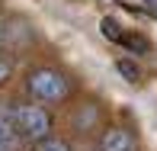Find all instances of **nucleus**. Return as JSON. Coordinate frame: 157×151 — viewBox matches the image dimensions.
<instances>
[{
    "mask_svg": "<svg viewBox=\"0 0 157 151\" xmlns=\"http://www.w3.org/2000/svg\"><path fill=\"white\" fill-rule=\"evenodd\" d=\"M3 42H6V26H3V16H0V48H3Z\"/></svg>",
    "mask_w": 157,
    "mask_h": 151,
    "instance_id": "obj_11",
    "label": "nucleus"
},
{
    "mask_svg": "<svg viewBox=\"0 0 157 151\" xmlns=\"http://www.w3.org/2000/svg\"><path fill=\"white\" fill-rule=\"evenodd\" d=\"M13 113H16V132H19L23 141L32 145V141L52 135V116H48V109L39 103V100H32V103H16Z\"/></svg>",
    "mask_w": 157,
    "mask_h": 151,
    "instance_id": "obj_2",
    "label": "nucleus"
},
{
    "mask_svg": "<svg viewBox=\"0 0 157 151\" xmlns=\"http://www.w3.org/2000/svg\"><path fill=\"white\" fill-rule=\"evenodd\" d=\"M96 119H99V106H96V103L80 106V116H77V129H90V125H96Z\"/></svg>",
    "mask_w": 157,
    "mask_h": 151,
    "instance_id": "obj_7",
    "label": "nucleus"
},
{
    "mask_svg": "<svg viewBox=\"0 0 157 151\" xmlns=\"http://www.w3.org/2000/svg\"><path fill=\"white\" fill-rule=\"evenodd\" d=\"M0 151H13V148H10V145H6V141H3V138H0Z\"/></svg>",
    "mask_w": 157,
    "mask_h": 151,
    "instance_id": "obj_12",
    "label": "nucleus"
},
{
    "mask_svg": "<svg viewBox=\"0 0 157 151\" xmlns=\"http://www.w3.org/2000/svg\"><path fill=\"white\" fill-rule=\"evenodd\" d=\"M96 151H138V141L125 125H106L99 135Z\"/></svg>",
    "mask_w": 157,
    "mask_h": 151,
    "instance_id": "obj_3",
    "label": "nucleus"
},
{
    "mask_svg": "<svg viewBox=\"0 0 157 151\" xmlns=\"http://www.w3.org/2000/svg\"><path fill=\"white\" fill-rule=\"evenodd\" d=\"M29 151H71V141L61 138V135H45V138L32 141Z\"/></svg>",
    "mask_w": 157,
    "mask_h": 151,
    "instance_id": "obj_5",
    "label": "nucleus"
},
{
    "mask_svg": "<svg viewBox=\"0 0 157 151\" xmlns=\"http://www.w3.org/2000/svg\"><path fill=\"white\" fill-rule=\"evenodd\" d=\"M10 71H13V68H10V58H3V55H0V84L10 77Z\"/></svg>",
    "mask_w": 157,
    "mask_h": 151,
    "instance_id": "obj_10",
    "label": "nucleus"
},
{
    "mask_svg": "<svg viewBox=\"0 0 157 151\" xmlns=\"http://www.w3.org/2000/svg\"><path fill=\"white\" fill-rule=\"evenodd\" d=\"M99 29H103V35H106V39H112V42H122V35H125L122 26H119L112 16H103V19H99Z\"/></svg>",
    "mask_w": 157,
    "mask_h": 151,
    "instance_id": "obj_8",
    "label": "nucleus"
},
{
    "mask_svg": "<svg viewBox=\"0 0 157 151\" xmlns=\"http://www.w3.org/2000/svg\"><path fill=\"white\" fill-rule=\"evenodd\" d=\"M122 45H128L132 52H147V48H151L141 35H122Z\"/></svg>",
    "mask_w": 157,
    "mask_h": 151,
    "instance_id": "obj_9",
    "label": "nucleus"
},
{
    "mask_svg": "<svg viewBox=\"0 0 157 151\" xmlns=\"http://www.w3.org/2000/svg\"><path fill=\"white\" fill-rule=\"evenodd\" d=\"M0 138H3L10 148L19 141V132H16V113H13V106H3V103H0Z\"/></svg>",
    "mask_w": 157,
    "mask_h": 151,
    "instance_id": "obj_4",
    "label": "nucleus"
},
{
    "mask_svg": "<svg viewBox=\"0 0 157 151\" xmlns=\"http://www.w3.org/2000/svg\"><path fill=\"white\" fill-rule=\"evenodd\" d=\"M116 68H119V74H122L128 84H138V81H141V68H138V64H132L128 58H119Z\"/></svg>",
    "mask_w": 157,
    "mask_h": 151,
    "instance_id": "obj_6",
    "label": "nucleus"
},
{
    "mask_svg": "<svg viewBox=\"0 0 157 151\" xmlns=\"http://www.w3.org/2000/svg\"><path fill=\"white\" fill-rule=\"evenodd\" d=\"M71 90H74L71 77L55 68H35L26 74V93L39 103H64L71 97Z\"/></svg>",
    "mask_w": 157,
    "mask_h": 151,
    "instance_id": "obj_1",
    "label": "nucleus"
}]
</instances>
